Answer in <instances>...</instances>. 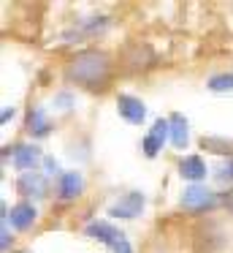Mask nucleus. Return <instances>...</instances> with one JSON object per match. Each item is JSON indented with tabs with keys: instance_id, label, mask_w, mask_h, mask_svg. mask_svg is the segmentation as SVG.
<instances>
[{
	"instance_id": "nucleus-1",
	"label": "nucleus",
	"mask_w": 233,
	"mask_h": 253,
	"mask_svg": "<svg viewBox=\"0 0 233 253\" xmlns=\"http://www.w3.org/2000/svg\"><path fill=\"white\" fill-rule=\"evenodd\" d=\"M65 77H68L70 82L87 87V90H103L108 82V77H111V60H108L106 52H98V49L79 52V55L68 63Z\"/></svg>"
},
{
	"instance_id": "nucleus-2",
	"label": "nucleus",
	"mask_w": 233,
	"mask_h": 253,
	"mask_svg": "<svg viewBox=\"0 0 233 253\" xmlns=\"http://www.w3.org/2000/svg\"><path fill=\"white\" fill-rule=\"evenodd\" d=\"M179 204H182L187 212H203V210L217 207V193L209 191L206 185H187L182 193V199H179Z\"/></svg>"
},
{
	"instance_id": "nucleus-3",
	"label": "nucleus",
	"mask_w": 233,
	"mask_h": 253,
	"mask_svg": "<svg viewBox=\"0 0 233 253\" xmlns=\"http://www.w3.org/2000/svg\"><path fill=\"white\" fill-rule=\"evenodd\" d=\"M144 204H146L144 193L130 191V193H125V196H119L117 202H114L111 207H108V215H111V218H125V220L138 218L141 210H144Z\"/></svg>"
},
{
	"instance_id": "nucleus-4",
	"label": "nucleus",
	"mask_w": 233,
	"mask_h": 253,
	"mask_svg": "<svg viewBox=\"0 0 233 253\" xmlns=\"http://www.w3.org/2000/svg\"><path fill=\"white\" fill-rule=\"evenodd\" d=\"M166 139H171V123H168V117H160V120H155L152 131L146 133L144 142H141V150H144L146 158H155V155L163 150Z\"/></svg>"
},
{
	"instance_id": "nucleus-5",
	"label": "nucleus",
	"mask_w": 233,
	"mask_h": 253,
	"mask_svg": "<svg viewBox=\"0 0 233 253\" xmlns=\"http://www.w3.org/2000/svg\"><path fill=\"white\" fill-rule=\"evenodd\" d=\"M117 112H119V117H122V120L133 123V126H141V123H144V117H146L144 101L135 98V95H128V93L117 95Z\"/></svg>"
},
{
	"instance_id": "nucleus-6",
	"label": "nucleus",
	"mask_w": 233,
	"mask_h": 253,
	"mask_svg": "<svg viewBox=\"0 0 233 253\" xmlns=\"http://www.w3.org/2000/svg\"><path fill=\"white\" fill-rule=\"evenodd\" d=\"M11 161L25 174V171H35L38 161H43V155H41V147H35V144H16L11 150Z\"/></svg>"
},
{
	"instance_id": "nucleus-7",
	"label": "nucleus",
	"mask_w": 233,
	"mask_h": 253,
	"mask_svg": "<svg viewBox=\"0 0 233 253\" xmlns=\"http://www.w3.org/2000/svg\"><path fill=\"white\" fill-rule=\"evenodd\" d=\"M81 191H84V177H81V171H63V174L57 177V196L63 199V202L79 199Z\"/></svg>"
},
{
	"instance_id": "nucleus-8",
	"label": "nucleus",
	"mask_w": 233,
	"mask_h": 253,
	"mask_svg": "<svg viewBox=\"0 0 233 253\" xmlns=\"http://www.w3.org/2000/svg\"><path fill=\"white\" fill-rule=\"evenodd\" d=\"M84 234L92 237V240H98V242H103V245H111V248H117L119 242L125 240L122 231H117L108 220H92V223L84 229Z\"/></svg>"
},
{
	"instance_id": "nucleus-9",
	"label": "nucleus",
	"mask_w": 233,
	"mask_h": 253,
	"mask_svg": "<svg viewBox=\"0 0 233 253\" xmlns=\"http://www.w3.org/2000/svg\"><path fill=\"white\" fill-rule=\"evenodd\" d=\"M16 191L22 196H35V199L46 196V174H41V171H25L16 180Z\"/></svg>"
},
{
	"instance_id": "nucleus-10",
	"label": "nucleus",
	"mask_w": 233,
	"mask_h": 253,
	"mask_svg": "<svg viewBox=\"0 0 233 253\" xmlns=\"http://www.w3.org/2000/svg\"><path fill=\"white\" fill-rule=\"evenodd\" d=\"M35 215L38 212H35V207H33L30 202H19V204L11 207L5 223H11V229H16V231H25V229H30V226L35 223Z\"/></svg>"
},
{
	"instance_id": "nucleus-11",
	"label": "nucleus",
	"mask_w": 233,
	"mask_h": 253,
	"mask_svg": "<svg viewBox=\"0 0 233 253\" xmlns=\"http://www.w3.org/2000/svg\"><path fill=\"white\" fill-rule=\"evenodd\" d=\"M179 174L182 180H190L193 185H198L200 180H206V164L200 155H184L179 161Z\"/></svg>"
},
{
	"instance_id": "nucleus-12",
	"label": "nucleus",
	"mask_w": 233,
	"mask_h": 253,
	"mask_svg": "<svg viewBox=\"0 0 233 253\" xmlns=\"http://www.w3.org/2000/svg\"><path fill=\"white\" fill-rule=\"evenodd\" d=\"M49 131H52V126L46 120V112L41 106H33L27 112V133H33L35 139H43V136H49Z\"/></svg>"
},
{
	"instance_id": "nucleus-13",
	"label": "nucleus",
	"mask_w": 233,
	"mask_h": 253,
	"mask_svg": "<svg viewBox=\"0 0 233 253\" xmlns=\"http://www.w3.org/2000/svg\"><path fill=\"white\" fill-rule=\"evenodd\" d=\"M168 123H171V142L173 147L184 150L190 142V128H187V117L179 115V112H173L171 117H168Z\"/></svg>"
},
{
	"instance_id": "nucleus-14",
	"label": "nucleus",
	"mask_w": 233,
	"mask_h": 253,
	"mask_svg": "<svg viewBox=\"0 0 233 253\" xmlns=\"http://www.w3.org/2000/svg\"><path fill=\"white\" fill-rule=\"evenodd\" d=\"M206 87H209L211 93H231L233 90V74H217V77H211L209 82H206Z\"/></svg>"
},
{
	"instance_id": "nucleus-15",
	"label": "nucleus",
	"mask_w": 233,
	"mask_h": 253,
	"mask_svg": "<svg viewBox=\"0 0 233 253\" xmlns=\"http://www.w3.org/2000/svg\"><path fill=\"white\" fill-rule=\"evenodd\" d=\"M200 144H203V147H211V153H220V155H231V144H222V142H217V139H200Z\"/></svg>"
},
{
	"instance_id": "nucleus-16",
	"label": "nucleus",
	"mask_w": 233,
	"mask_h": 253,
	"mask_svg": "<svg viewBox=\"0 0 233 253\" xmlns=\"http://www.w3.org/2000/svg\"><path fill=\"white\" fill-rule=\"evenodd\" d=\"M43 169H46V174L49 177H54V174H63V171H60V166H57V161L52 158V155H43Z\"/></svg>"
},
{
	"instance_id": "nucleus-17",
	"label": "nucleus",
	"mask_w": 233,
	"mask_h": 253,
	"mask_svg": "<svg viewBox=\"0 0 233 253\" xmlns=\"http://www.w3.org/2000/svg\"><path fill=\"white\" fill-rule=\"evenodd\" d=\"M54 106H60V109H70V106H73V95L70 93H57L54 95Z\"/></svg>"
},
{
	"instance_id": "nucleus-18",
	"label": "nucleus",
	"mask_w": 233,
	"mask_h": 253,
	"mask_svg": "<svg viewBox=\"0 0 233 253\" xmlns=\"http://www.w3.org/2000/svg\"><path fill=\"white\" fill-rule=\"evenodd\" d=\"M220 171H222V174H220V180H222V182H233V155L228 158V164L222 166Z\"/></svg>"
},
{
	"instance_id": "nucleus-19",
	"label": "nucleus",
	"mask_w": 233,
	"mask_h": 253,
	"mask_svg": "<svg viewBox=\"0 0 233 253\" xmlns=\"http://www.w3.org/2000/svg\"><path fill=\"white\" fill-rule=\"evenodd\" d=\"M8 245H11V231H8V223L3 220V229H0V248L8 251Z\"/></svg>"
},
{
	"instance_id": "nucleus-20",
	"label": "nucleus",
	"mask_w": 233,
	"mask_h": 253,
	"mask_svg": "<svg viewBox=\"0 0 233 253\" xmlns=\"http://www.w3.org/2000/svg\"><path fill=\"white\" fill-rule=\"evenodd\" d=\"M114 253H133V248H130V242H128V240H122L117 248H114Z\"/></svg>"
},
{
	"instance_id": "nucleus-21",
	"label": "nucleus",
	"mask_w": 233,
	"mask_h": 253,
	"mask_svg": "<svg viewBox=\"0 0 233 253\" xmlns=\"http://www.w3.org/2000/svg\"><path fill=\"white\" fill-rule=\"evenodd\" d=\"M8 120H14V109H3V115H0V123H8Z\"/></svg>"
}]
</instances>
